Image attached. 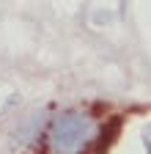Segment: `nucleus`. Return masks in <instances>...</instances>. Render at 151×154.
I'll return each mask as SVG.
<instances>
[{
    "label": "nucleus",
    "instance_id": "nucleus-1",
    "mask_svg": "<svg viewBox=\"0 0 151 154\" xmlns=\"http://www.w3.org/2000/svg\"><path fill=\"white\" fill-rule=\"evenodd\" d=\"M96 124L83 110H63L50 124V143L58 154H80L85 146H91Z\"/></svg>",
    "mask_w": 151,
    "mask_h": 154
},
{
    "label": "nucleus",
    "instance_id": "nucleus-2",
    "mask_svg": "<svg viewBox=\"0 0 151 154\" xmlns=\"http://www.w3.org/2000/svg\"><path fill=\"white\" fill-rule=\"evenodd\" d=\"M146 146H148V154H151V127L146 129Z\"/></svg>",
    "mask_w": 151,
    "mask_h": 154
}]
</instances>
